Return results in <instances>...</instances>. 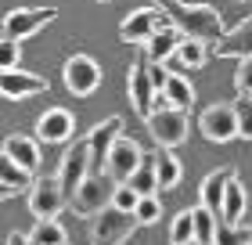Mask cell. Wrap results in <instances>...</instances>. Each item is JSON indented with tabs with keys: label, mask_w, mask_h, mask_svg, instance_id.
I'll return each instance as SVG.
<instances>
[{
	"label": "cell",
	"mask_w": 252,
	"mask_h": 245,
	"mask_svg": "<svg viewBox=\"0 0 252 245\" xmlns=\"http://www.w3.org/2000/svg\"><path fill=\"white\" fill-rule=\"evenodd\" d=\"M169 15V22L191 40H202V43H213L223 40V18L216 7H205V4H180V0H152Z\"/></svg>",
	"instance_id": "cell-1"
},
{
	"label": "cell",
	"mask_w": 252,
	"mask_h": 245,
	"mask_svg": "<svg viewBox=\"0 0 252 245\" xmlns=\"http://www.w3.org/2000/svg\"><path fill=\"white\" fill-rule=\"evenodd\" d=\"M137 227H141V220H137L133 213H126V209H119V206H105L101 213H94L90 245H123Z\"/></svg>",
	"instance_id": "cell-2"
},
{
	"label": "cell",
	"mask_w": 252,
	"mask_h": 245,
	"mask_svg": "<svg viewBox=\"0 0 252 245\" xmlns=\"http://www.w3.org/2000/svg\"><path fill=\"white\" fill-rule=\"evenodd\" d=\"M148 134L155 137L158 148H177L188 141V108H177V105H162L148 115Z\"/></svg>",
	"instance_id": "cell-3"
},
{
	"label": "cell",
	"mask_w": 252,
	"mask_h": 245,
	"mask_svg": "<svg viewBox=\"0 0 252 245\" xmlns=\"http://www.w3.org/2000/svg\"><path fill=\"white\" fill-rule=\"evenodd\" d=\"M112 191H116V180L108 173H87L83 184L72 191V209L79 216H94L105 206H112Z\"/></svg>",
	"instance_id": "cell-4"
},
{
	"label": "cell",
	"mask_w": 252,
	"mask_h": 245,
	"mask_svg": "<svg viewBox=\"0 0 252 245\" xmlns=\"http://www.w3.org/2000/svg\"><path fill=\"white\" fill-rule=\"evenodd\" d=\"M62 79H65V87L72 90L76 98H87V94H94L101 87V65L90 54H72L65 62V69H62Z\"/></svg>",
	"instance_id": "cell-5"
},
{
	"label": "cell",
	"mask_w": 252,
	"mask_h": 245,
	"mask_svg": "<svg viewBox=\"0 0 252 245\" xmlns=\"http://www.w3.org/2000/svg\"><path fill=\"white\" fill-rule=\"evenodd\" d=\"M65 202H68V195L62 191L58 173H54V177H40V180H32V188H29V209H32V216H36V220L58 216L62 209H65Z\"/></svg>",
	"instance_id": "cell-6"
},
{
	"label": "cell",
	"mask_w": 252,
	"mask_h": 245,
	"mask_svg": "<svg viewBox=\"0 0 252 245\" xmlns=\"http://www.w3.org/2000/svg\"><path fill=\"white\" fill-rule=\"evenodd\" d=\"M90 173V148H87V137H79V141L68 144V151L62 155V166H58V184L62 191L72 198V191L83 184V177Z\"/></svg>",
	"instance_id": "cell-7"
},
{
	"label": "cell",
	"mask_w": 252,
	"mask_h": 245,
	"mask_svg": "<svg viewBox=\"0 0 252 245\" xmlns=\"http://www.w3.org/2000/svg\"><path fill=\"white\" fill-rule=\"evenodd\" d=\"M141 155L144 151L137 148V141L133 137H126V134H119L116 141H112V148H108V162H105V173L116 184H126L130 180V173L137 170V162H141Z\"/></svg>",
	"instance_id": "cell-8"
},
{
	"label": "cell",
	"mask_w": 252,
	"mask_h": 245,
	"mask_svg": "<svg viewBox=\"0 0 252 245\" xmlns=\"http://www.w3.org/2000/svg\"><path fill=\"white\" fill-rule=\"evenodd\" d=\"M198 126H202V134L209 137V141L216 144H227L231 137H238V119H234V105H227V101H216L209 105L202 115H198Z\"/></svg>",
	"instance_id": "cell-9"
},
{
	"label": "cell",
	"mask_w": 252,
	"mask_h": 245,
	"mask_svg": "<svg viewBox=\"0 0 252 245\" xmlns=\"http://www.w3.org/2000/svg\"><path fill=\"white\" fill-rule=\"evenodd\" d=\"M158 26H169V15L162 7H141V11H133L130 18H123V26H119V36L126 43H148V36L158 29Z\"/></svg>",
	"instance_id": "cell-10"
},
{
	"label": "cell",
	"mask_w": 252,
	"mask_h": 245,
	"mask_svg": "<svg viewBox=\"0 0 252 245\" xmlns=\"http://www.w3.org/2000/svg\"><path fill=\"white\" fill-rule=\"evenodd\" d=\"M51 18H58L54 7H18V11H11V15L4 18V36L26 40V36H32V33H40Z\"/></svg>",
	"instance_id": "cell-11"
},
{
	"label": "cell",
	"mask_w": 252,
	"mask_h": 245,
	"mask_svg": "<svg viewBox=\"0 0 252 245\" xmlns=\"http://www.w3.org/2000/svg\"><path fill=\"white\" fill-rule=\"evenodd\" d=\"M119 130H123L119 115H112V119L97 123L94 130L87 134V148H90V173H105V162H108V148H112V141L119 137Z\"/></svg>",
	"instance_id": "cell-12"
},
{
	"label": "cell",
	"mask_w": 252,
	"mask_h": 245,
	"mask_svg": "<svg viewBox=\"0 0 252 245\" xmlns=\"http://www.w3.org/2000/svg\"><path fill=\"white\" fill-rule=\"evenodd\" d=\"M43 90H47V79H43V76L22 72V69H0V98L22 101V98L43 94Z\"/></svg>",
	"instance_id": "cell-13"
},
{
	"label": "cell",
	"mask_w": 252,
	"mask_h": 245,
	"mask_svg": "<svg viewBox=\"0 0 252 245\" xmlns=\"http://www.w3.org/2000/svg\"><path fill=\"white\" fill-rule=\"evenodd\" d=\"M130 101L141 119L152 115V101H155V90H152V76H148V58H137L130 65Z\"/></svg>",
	"instance_id": "cell-14"
},
{
	"label": "cell",
	"mask_w": 252,
	"mask_h": 245,
	"mask_svg": "<svg viewBox=\"0 0 252 245\" xmlns=\"http://www.w3.org/2000/svg\"><path fill=\"white\" fill-rule=\"evenodd\" d=\"M72 130H76V119H72V112H65V108H47L36 119V134H40V141H47V144L68 141Z\"/></svg>",
	"instance_id": "cell-15"
},
{
	"label": "cell",
	"mask_w": 252,
	"mask_h": 245,
	"mask_svg": "<svg viewBox=\"0 0 252 245\" xmlns=\"http://www.w3.org/2000/svg\"><path fill=\"white\" fill-rule=\"evenodd\" d=\"M209 51L216 58H252V18H245L238 29L223 33V40H216Z\"/></svg>",
	"instance_id": "cell-16"
},
{
	"label": "cell",
	"mask_w": 252,
	"mask_h": 245,
	"mask_svg": "<svg viewBox=\"0 0 252 245\" xmlns=\"http://www.w3.org/2000/svg\"><path fill=\"white\" fill-rule=\"evenodd\" d=\"M0 151H4V155H11L22 170H29V173H36V166H40V148H36V141H32V137H26V134L4 137Z\"/></svg>",
	"instance_id": "cell-17"
},
{
	"label": "cell",
	"mask_w": 252,
	"mask_h": 245,
	"mask_svg": "<svg viewBox=\"0 0 252 245\" xmlns=\"http://www.w3.org/2000/svg\"><path fill=\"white\" fill-rule=\"evenodd\" d=\"M180 40H184V33H180L173 22H169V26H158L152 36H148V43H144V47H148V58H152V62H166V58L177 51Z\"/></svg>",
	"instance_id": "cell-18"
},
{
	"label": "cell",
	"mask_w": 252,
	"mask_h": 245,
	"mask_svg": "<svg viewBox=\"0 0 252 245\" xmlns=\"http://www.w3.org/2000/svg\"><path fill=\"white\" fill-rule=\"evenodd\" d=\"M234 177V170H216L209 173V177L202 180V188H198V198H202V206L209 209L213 216H220V206H223V188H227V180Z\"/></svg>",
	"instance_id": "cell-19"
},
{
	"label": "cell",
	"mask_w": 252,
	"mask_h": 245,
	"mask_svg": "<svg viewBox=\"0 0 252 245\" xmlns=\"http://www.w3.org/2000/svg\"><path fill=\"white\" fill-rule=\"evenodd\" d=\"M130 188L137 195H155L158 191V177H155V151H148V155H141V162H137V170L130 173Z\"/></svg>",
	"instance_id": "cell-20"
},
{
	"label": "cell",
	"mask_w": 252,
	"mask_h": 245,
	"mask_svg": "<svg viewBox=\"0 0 252 245\" xmlns=\"http://www.w3.org/2000/svg\"><path fill=\"white\" fill-rule=\"evenodd\" d=\"M242 213H245V188H242L238 177H231L227 188H223V206H220V216H216V220H231V224H238Z\"/></svg>",
	"instance_id": "cell-21"
},
{
	"label": "cell",
	"mask_w": 252,
	"mask_h": 245,
	"mask_svg": "<svg viewBox=\"0 0 252 245\" xmlns=\"http://www.w3.org/2000/svg\"><path fill=\"white\" fill-rule=\"evenodd\" d=\"M155 177H158V191H169L180 184V162L169 148L155 151Z\"/></svg>",
	"instance_id": "cell-22"
},
{
	"label": "cell",
	"mask_w": 252,
	"mask_h": 245,
	"mask_svg": "<svg viewBox=\"0 0 252 245\" xmlns=\"http://www.w3.org/2000/svg\"><path fill=\"white\" fill-rule=\"evenodd\" d=\"M177 62L184 65V69H198V65H205V58H209V43H202V40H191V36H184L177 43Z\"/></svg>",
	"instance_id": "cell-23"
},
{
	"label": "cell",
	"mask_w": 252,
	"mask_h": 245,
	"mask_svg": "<svg viewBox=\"0 0 252 245\" xmlns=\"http://www.w3.org/2000/svg\"><path fill=\"white\" fill-rule=\"evenodd\" d=\"M29 242L32 245H65L68 238H65V227L58 220L47 216V220H36V227L29 231Z\"/></svg>",
	"instance_id": "cell-24"
},
{
	"label": "cell",
	"mask_w": 252,
	"mask_h": 245,
	"mask_svg": "<svg viewBox=\"0 0 252 245\" xmlns=\"http://www.w3.org/2000/svg\"><path fill=\"white\" fill-rule=\"evenodd\" d=\"M249 242H252V224L242 227V224H231V220H216L213 245H249Z\"/></svg>",
	"instance_id": "cell-25"
},
{
	"label": "cell",
	"mask_w": 252,
	"mask_h": 245,
	"mask_svg": "<svg viewBox=\"0 0 252 245\" xmlns=\"http://www.w3.org/2000/svg\"><path fill=\"white\" fill-rule=\"evenodd\" d=\"M162 94H166L169 105H177V108H191V105H194V87L188 83L184 76H169L166 87H162Z\"/></svg>",
	"instance_id": "cell-26"
},
{
	"label": "cell",
	"mask_w": 252,
	"mask_h": 245,
	"mask_svg": "<svg viewBox=\"0 0 252 245\" xmlns=\"http://www.w3.org/2000/svg\"><path fill=\"white\" fill-rule=\"evenodd\" d=\"M0 180L4 184H11V188L15 191H22V188H32V173L29 170H22L15 159L11 155H4V151H0Z\"/></svg>",
	"instance_id": "cell-27"
},
{
	"label": "cell",
	"mask_w": 252,
	"mask_h": 245,
	"mask_svg": "<svg viewBox=\"0 0 252 245\" xmlns=\"http://www.w3.org/2000/svg\"><path fill=\"white\" fill-rule=\"evenodd\" d=\"M191 216H194V242H198V245H213L216 216H213L205 206H194V209H191Z\"/></svg>",
	"instance_id": "cell-28"
},
{
	"label": "cell",
	"mask_w": 252,
	"mask_h": 245,
	"mask_svg": "<svg viewBox=\"0 0 252 245\" xmlns=\"http://www.w3.org/2000/svg\"><path fill=\"white\" fill-rule=\"evenodd\" d=\"M169 242H173V245H188V242H194V216H191V209L177 213L173 227H169Z\"/></svg>",
	"instance_id": "cell-29"
},
{
	"label": "cell",
	"mask_w": 252,
	"mask_h": 245,
	"mask_svg": "<svg viewBox=\"0 0 252 245\" xmlns=\"http://www.w3.org/2000/svg\"><path fill=\"white\" fill-rule=\"evenodd\" d=\"M133 216L141 220V224H155V220L162 216V202H158L155 195H141V198H137V209H133Z\"/></svg>",
	"instance_id": "cell-30"
},
{
	"label": "cell",
	"mask_w": 252,
	"mask_h": 245,
	"mask_svg": "<svg viewBox=\"0 0 252 245\" xmlns=\"http://www.w3.org/2000/svg\"><path fill=\"white\" fill-rule=\"evenodd\" d=\"M234 119H238V134L252 141V98H242L234 105Z\"/></svg>",
	"instance_id": "cell-31"
},
{
	"label": "cell",
	"mask_w": 252,
	"mask_h": 245,
	"mask_svg": "<svg viewBox=\"0 0 252 245\" xmlns=\"http://www.w3.org/2000/svg\"><path fill=\"white\" fill-rule=\"evenodd\" d=\"M18 58H22V47H18V40H11V36H0V69H18Z\"/></svg>",
	"instance_id": "cell-32"
},
{
	"label": "cell",
	"mask_w": 252,
	"mask_h": 245,
	"mask_svg": "<svg viewBox=\"0 0 252 245\" xmlns=\"http://www.w3.org/2000/svg\"><path fill=\"white\" fill-rule=\"evenodd\" d=\"M137 198H141V195H137L130 184H119V188L112 191V206H119V209H126V213H133V209H137Z\"/></svg>",
	"instance_id": "cell-33"
},
{
	"label": "cell",
	"mask_w": 252,
	"mask_h": 245,
	"mask_svg": "<svg viewBox=\"0 0 252 245\" xmlns=\"http://www.w3.org/2000/svg\"><path fill=\"white\" fill-rule=\"evenodd\" d=\"M234 87H238V94L252 98V58H242V65L234 72Z\"/></svg>",
	"instance_id": "cell-34"
},
{
	"label": "cell",
	"mask_w": 252,
	"mask_h": 245,
	"mask_svg": "<svg viewBox=\"0 0 252 245\" xmlns=\"http://www.w3.org/2000/svg\"><path fill=\"white\" fill-rule=\"evenodd\" d=\"M148 76H152V90L155 94H162V87H166V79H169V72L158 62H152V58H148Z\"/></svg>",
	"instance_id": "cell-35"
},
{
	"label": "cell",
	"mask_w": 252,
	"mask_h": 245,
	"mask_svg": "<svg viewBox=\"0 0 252 245\" xmlns=\"http://www.w3.org/2000/svg\"><path fill=\"white\" fill-rule=\"evenodd\" d=\"M7 245H32V242H29V235H11Z\"/></svg>",
	"instance_id": "cell-36"
},
{
	"label": "cell",
	"mask_w": 252,
	"mask_h": 245,
	"mask_svg": "<svg viewBox=\"0 0 252 245\" xmlns=\"http://www.w3.org/2000/svg\"><path fill=\"white\" fill-rule=\"evenodd\" d=\"M11 195H15V188H11V184H4V180H0V202H4V198H11Z\"/></svg>",
	"instance_id": "cell-37"
},
{
	"label": "cell",
	"mask_w": 252,
	"mask_h": 245,
	"mask_svg": "<svg viewBox=\"0 0 252 245\" xmlns=\"http://www.w3.org/2000/svg\"><path fill=\"white\" fill-rule=\"evenodd\" d=\"M188 245H198V242H188Z\"/></svg>",
	"instance_id": "cell-38"
},
{
	"label": "cell",
	"mask_w": 252,
	"mask_h": 245,
	"mask_svg": "<svg viewBox=\"0 0 252 245\" xmlns=\"http://www.w3.org/2000/svg\"><path fill=\"white\" fill-rule=\"evenodd\" d=\"M249 224H252V220H249ZM249 245H252V242H249Z\"/></svg>",
	"instance_id": "cell-39"
},
{
	"label": "cell",
	"mask_w": 252,
	"mask_h": 245,
	"mask_svg": "<svg viewBox=\"0 0 252 245\" xmlns=\"http://www.w3.org/2000/svg\"><path fill=\"white\" fill-rule=\"evenodd\" d=\"M101 4H105V0H101Z\"/></svg>",
	"instance_id": "cell-40"
},
{
	"label": "cell",
	"mask_w": 252,
	"mask_h": 245,
	"mask_svg": "<svg viewBox=\"0 0 252 245\" xmlns=\"http://www.w3.org/2000/svg\"><path fill=\"white\" fill-rule=\"evenodd\" d=\"M65 245H68V242H65Z\"/></svg>",
	"instance_id": "cell-41"
}]
</instances>
